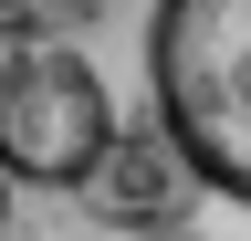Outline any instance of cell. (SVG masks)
I'll list each match as a JSON object with an SVG mask.
<instances>
[{
	"mask_svg": "<svg viewBox=\"0 0 251 241\" xmlns=\"http://www.w3.org/2000/svg\"><path fill=\"white\" fill-rule=\"evenodd\" d=\"M147 105L188 189L251 199V0H157Z\"/></svg>",
	"mask_w": 251,
	"mask_h": 241,
	"instance_id": "1",
	"label": "cell"
},
{
	"mask_svg": "<svg viewBox=\"0 0 251 241\" xmlns=\"http://www.w3.org/2000/svg\"><path fill=\"white\" fill-rule=\"evenodd\" d=\"M147 241H251V199H209V189H178V210L157 220Z\"/></svg>",
	"mask_w": 251,
	"mask_h": 241,
	"instance_id": "4",
	"label": "cell"
},
{
	"mask_svg": "<svg viewBox=\"0 0 251 241\" xmlns=\"http://www.w3.org/2000/svg\"><path fill=\"white\" fill-rule=\"evenodd\" d=\"M0 220H11V178H0Z\"/></svg>",
	"mask_w": 251,
	"mask_h": 241,
	"instance_id": "5",
	"label": "cell"
},
{
	"mask_svg": "<svg viewBox=\"0 0 251 241\" xmlns=\"http://www.w3.org/2000/svg\"><path fill=\"white\" fill-rule=\"evenodd\" d=\"M84 189H94V220H115V231H157V220L178 210L188 178H178V158H168V136H126V126H115L105 168H94Z\"/></svg>",
	"mask_w": 251,
	"mask_h": 241,
	"instance_id": "3",
	"label": "cell"
},
{
	"mask_svg": "<svg viewBox=\"0 0 251 241\" xmlns=\"http://www.w3.org/2000/svg\"><path fill=\"white\" fill-rule=\"evenodd\" d=\"M115 147V95L74 42L0 32V178L11 189H84Z\"/></svg>",
	"mask_w": 251,
	"mask_h": 241,
	"instance_id": "2",
	"label": "cell"
}]
</instances>
